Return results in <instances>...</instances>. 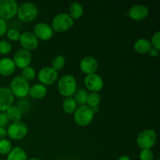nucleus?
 I'll return each mask as SVG.
<instances>
[{"label": "nucleus", "mask_w": 160, "mask_h": 160, "mask_svg": "<svg viewBox=\"0 0 160 160\" xmlns=\"http://www.w3.org/2000/svg\"><path fill=\"white\" fill-rule=\"evenodd\" d=\"M57 88L62 96L65 98L72 97L78 89V83L74 77L72 75H64L58 81Z\"/></svg>", "instance_id": "obj_1"}, {"label": "nucleus", "mask_w": 160, "mask_h": 160, "mask_svg": "<svg viewBox=\"0 0 160 160\" xmlns=\"http://www.w3.org/2000/svg\"><path fill=\"white\" fill-rule=\"evenodd\" d=\"M30 84L21 75L14 77L10 82L9 90L11 91L14 97L23 98L29 95Z\"/></svg>", "instance_id": "obj_2"}, {"label": "nucleus", "mask_w": 160, "mask_h": 160, "mask_svg": "<svg viewBox=\"0 0 160 160\" xmlns=\"http://www.w3.org/2000/svg\"><path fill=\"white\" fill-rule=\"evenodd\" d=\"M38 14V9L37 6L32 2H23L18 6L17 17L20 20L24 23H29L35 20Z\"/></svg>", "instance_id": "obj_3"}, {"label": "nucleus", "mask_w": 160, "mask_h": 160, "mask_svg": "<svg viewBox=\"0 0 160 160\" xmlns=\"http://www.w3.org/2000/svg\"><path fill=\"white\" fill-rule=\"evenodd\" d=\"M93 110L87 105L80 106L73 112V120L75 123L81 127H86L92 123L94 118Z\"/></svg>", "instance_id": "obj_4"}, {"label": "nucleus", "mask_w": 160, "mask_h": 160, "mask_svg": "<svg viewBox=\"0 0 160 160\" xmlns=\"http://www.w3.org/2000/svg\"><path fill=\"white\" fill-rule=\"evenodd\" d=\"M74 20L68 13L62 12L55 16L52 21V28L53 31L57 33H63L70 30L73 26Z\"/></svg>", "instance_id": "obj_5"}, {"label": "nucleus", "mask_w": 160, "mask_h": 160, "mask_svg": "<svg viewBox=\"0 0 160 160\" xmlns=\"http://www.w3.org/2000/svg\"><path fill=\"white\" fill-rule=\"evenodd\" d=\"M156 139L157 135L154 130L145 129L138 134L136 142L141 149H151L156 144Z\"/></svg>", "instance_id": "obj_6"}, {"label": "nucleus", "mask_w": 160, "mask_h": 160, "mask_svg": "<svg viewBox=\"0 0 160 160\" xmlns=\"http://www.w3.org/2000/svg\"><path fill=\"white\" fill-rule=\"evenodd\" d=\"M18 4L14 0H0V18L11 20L17 13Z\"/></svg>", "instance_id": "obj_7"}, {"label": "nucleus", "mask_w": 160, "mask_h": 160, "mask_svg": "<svg viewBox=\"0 0 160 160\" xmlns=\"http://www.w3.org/2000/svg\"><path fill=\"white\" fill-rule=\"evenodd\" d=\"M7 131V135L12 140L19 141L24 138L28 132V128L25 123L22 121L12 123L9 127Z\"/></svg>", "instance_id": "obj_8"}, {"label": "nucleus", "mask_w": 160, "mask_h": 160, "mask_svg": "<svg viewBox=\"0 0 160 160\" xmlns=\"http://www.w3.org/2000/svg\"><path fill=\"white\" fill-rule=\"evenodd\" d=\"M84 84L86 88L91 92L98 93L104 87V81L102 78L96 73L86 75L84 80Z\"/></svg>", "instance_id": "obj_9"}, {"label": "nucleus", "mask_w": 160, "mask_h": 160, "mask_svg": "<svg viewBox=\"0 0 160 160\" xmlns=\"http://www.w3.org/2000/svg\"><path fill=\"white\" fill-rule=\"evenodd\" d=\"M38 79L43 85H52L58 80V72L51 67H43L38 73Z\"/></svg>", "instance_id": "obj_10"}, {"label": "nucleus", "mask_w": 160, "mask_h": 160, "mask_svg": "<svg viewBox=\"0 0 160 160\" xmlns=\"http://www.w3.org/2000/svg\"><path fill=\"white\" fill-rule=\"evenodd\" d=\"M31 59H32V56H31V52L21 48L16 52L12 60L16 67L23 70L29 67L30 63L31 62Z\"/></svg>", "instance_id": "obj_11"}, {"label": "nucleus", "mask_w": 160, "mask_h": 160, "mask_svg": "<svg viewBox=\"0 0 160 160\" xmlns=\"http://www.w3.org/2000/svg\"><path fill=\"white\" fill-rule=\"evenodd\" d=\"M20 45L23 49L28 50L31 52L37 48L38 45V39L36 38L34 33L31 31H25L20 34V38L19 39Z\"/></svg>", "instance_id": "obj_12"}, {"label": "nucleus", "mask_w": 160, "mask_h": 160, "mask_svg": "<svg viewBox=\"0 0 160 160\" xmlns=\"http://www.w3.org/2000/svg\"><path fill=\"white\" fill-rule=\"evenodd\" d=\"M53 33L52 27L46 23H38L34 28V34L38 39L42 41L50 40L52 38Z\"/></svg>", "instance_id": "obj_13"}, {"label": "nucleus", "mask_w": 160, "mask_h": 160, "mask_svg": "<svg viewBox=\"0 0 160 160\" xmlns=\"http://www.w3.org/2000/svg\"><path fill=\"white\" fill-rule=\"evenodd\" d=\"M80 69L85 74L95 73L98 69V62L93 56H84L81 59L79 64Z\"/></svg>", "instance_id": "obj_14"}, {"label": "nucleus", "mask_w": 160, "mask_h": 160, "mask_svg": "<svg viewBox=\"0 0 160 160\" xmlns=\"http://www.w3.org/2000/svg\"><path fill=\"white\" fill-rule=\"evenodd\" d=\"M149 14V9L146 6L142 4L134 5L130 8L128 15L131 20L135 21H141L147 18Z\"/></svg>", "instance_id": "obj_15"}, {"label": "nucleus", "mask_w": 160, "mask_h": 160, "mask_svg": "<svg viewBox=\"0 0 160 160\" xmlns=\"http://www.w3.org/2000/svg\"><path fill=\"white\" fill-rule=\"evenodd\" d=\"M14 102V96L9 88L0 87V112H6Z\"/></svg>", "instance_id": "obj_16"}, {"label": "nucleus", "mask_w": 160, "mask_h": 160, "mask_svg": "<svg viewBox=\"0 0 160 160\" xmlns=\"http://www.w3.org/2000/svg\"><path fill=\"white\" fill-rule=\"evenodd\" d=\"M16 68L17 67L13 60L10 58H2L0 59V75L2 76H10L15 72Z\"/></svg>", "instance_id": "obj_17"}, {"label": "nucleus", "mask_w": 160, "mask_h": 160, "mask_svg": "<svg viewBox=\"0 0 160 160\" xmlns=\"http://www.w3.org/2000/svg\"><path fill=\"white\" fill-rule=\"evenodd\" d=\"M47 92H48V89L46 86L42 84H35L30 87L29 95L33 98L41 99L47 95Z\"/></svg>", "instance_id": "obj_18"}, {"label": "nucleus", "mask_w": 160, "mask_h": 160, "mask_svg": "<svg viewBox=\"0 0 160 160\" xmlns=\"http://www.w3.org/2000/svg\"><path fill=\"white\" fill-rule=\"evenodd\" d=\"M152 45L150 41L146 38H139L134 42V50L138 53L140 54H146L148 53L150 49L152 48Z\"/></svg>", "instance_id": "obj_19"}, {"label": "nucleus", "mask_w": 160, "mask_h": 160, "mask_svg": "<svg viewBox=\"0 0 160 160\" xmlns=\"http://www.w3.org/2000/svg\"><path fill=\"white\" fill-rule=\"evenodd\" d=\"M6 160H28V156L21 147H14L7 155Z\"/></svg>", "instance_id": "obj_20"}, {"label": "nucleus", "mask_w": 160, "mask_h": 160, "mask_svg": "<svg viewBox=\"0 0 160 160\" xmlns=\"http://www.w3.org/2000/svg\"><path fill=\"white\" fill-rule=\"evenodd\" d=\"M84 14V8L79 2H73L69 8V15L73 20H78Z\"/></svg>", "instance_id": "obj_21"}, {"label": "nucleus", "mask_w": 160, "mask_h": 160, "mask_svg": "<svg viewBox=\"0 0 160 160\" xmlns=\"http://www.w3.org/2000/svg\"><path fill=\"white\" fill-rule=\"evenodd\" d=\"M5 112H6L9 121H12V123L21 121L23 113H22L20 109L17 106H13L12 105Z\"/></svg>", "instance_id": "obj_22"}, {"label": "nucleus", "mask_w": 160, "mask_h": 160, "mask_svg": "<svg viewBox=\"0 0 160 160\" xmlns=\"http://www.w3.org/2000/svg\"><path fill=\"white\" fill-rule=\"evenodd\" d=\"M78 108V104L73 97H67L62 102V109L67 114H73Z\"/></svg>", "instance_id": "obj_23"}, {"label": "nucleus", "mask_w": 160, "mask_h": 160, "mask_svg": "<svg viewBox=\"0 0 160 160\" xmlns=\"http://www.w3.org/2000/svg\"><path fill=\"white\" fill-rule=\"evenodd\" d=\"M88 95V92L87 90H85L84 88H79L77 89V91L74 93V96L73 97L74 98V100L76 101L78 106H84L86 105V101H87Z\"/></svg>", "instance_id": "obj_24"}, {"label": "nucleus", "mask_w": 160, "mask_h": 160, "mask_svg": "<svg viewBox=\"0 0 160 160\" xmlns=\"http://www.w3.org/2000/svg\"><path fill=\"white\" fill-rule=\"evenodd\" d=\"M100 102H101V96H100L99 94L97 93V92L88 93L87 101H86V104L88 106L93 109V108L99 106Z\"/></svg>", "instance_id": "obj_25"}, {"label": "nucleus", "mask_w": 160, "mask_h": 160, "mask_svg": "<svg viewBox=\"0 0 160 160\" xmlns=\"http://www.w3.org/2000/svg\"><path fill=\"white\" fill-rule=\"evenodd\" d=\"M66 64V59L62 55H58L52 61V68L54 69L56 71L61 70Z\"/></svg>", "instance_id": "obj_26"}, {"label": "nucleus", "mask_w": 160, "mask_h": 160, "mask_svg": "<svg viewBox=\"0 0 160 160\" xmlns=\"http://www.w3.org/2000/svg\"><path fill=\"white\" fill-rule=\"evenodd\" d=\"M21 76L23 77L27 81L29 82V81H33V80L35 78L36 72L32 67H30L29 66V67H26V68L22 70Z\"/></svg>", "instance_id": "obj_27"}, {"label": "nucleus", "mask_w": 160, "mask_h": 160, "mask_svg": "<svg viewBox=\"0 0 160 160\" xmlns=\"http://www.w3.org/2000/svg\"><path fill=\"white\" fill-rule=\"evenodd\" d=\"M12 148V143L10 141L6 138L0 140V154L8 155Z\"/></svg>", "instance_id": "obj_28"}, {"label": "nucleus", "mask_w": 160, "mask_h": 160, "mask_svg": "<svg viewBox=\"0 0 160 160\" xmlns=\"http://www.w3.org/2000/svg\"><path fill=\"white\" fill-rule=\"evenodd\" d=\"M12 45L9 41L2 40L0 41V54L6 55L11 52Z\"/></svg>", "instance_id": "obj_29"}, {"label": "nucleus", "mask_w": 160, "mask_h": 160, "mask_svg": "<svg viewBox=\"0 0 160 160\" xmlns=\"http://www.w3.org/2000/svg\"><path fill=\"white\" fill-rule=\"evenodd\" d=\"M20 34H21L20 33V31H17V29H14V28H10L6 32L8 39L12 41V42H17V41H19L20 38Z\"/></svg>", "instance_id": "obj_30"}, {"label": "nucleus", "mask_w": 160, "mask_h": 160, "mask_svg": "<svg viewBox=\"0 0 160 160\" xmlns=\"http://www.w3.org/2000/svg\"><path fill=\"white\" fill-rule=\"evenodd\" d=\"M140 160H153L154 155L151 149H142L139 154Z\"/></svg>", "instance_id": "obj_31"}, {"label": "nucleus", "mask_w": 160, "mask_h": 160, "mask_svg": "<svg viewBox=\"0 0 160 160\" xmlns=\"http://www.w3.org/2000/svg\"><path fill=\"white\" fill-rule=\"evenodd\" d=\"M151 45L153 48H156V49H160V32L157 31L155 33L152 37L151 40Z\"/></svg>", "instance_id": "obj_32"}, {"label": "nucleus", "mask_w": 160, "mask_h": 160, "mask_svg": "<svg viewBox=\"0 0 160 160\" xmlns=\"http://www.w3.org/2000/svg\"><path fill=\"white\" fill-rule=\"evenodd\" d=\"M9 119L5 112H0V128H5L9 124Z\"/></svg>", "instance_id": "obj_33"}, {"label": "nucleus", "mask_w": 160, "mask_h": 160, "mask_svg": "<svg viewBox=\"0 0 160 160\" xmlns=\"http://www.w3.org/2000/svg\"><path fill=\"white\" fill-rule=\"evenodd\" d=\"M8 31V24L6 20L0 18V37L6 34Z\"/></svg>", "instance_id": "obj_34"}, {"label": "nucleus", "mask_w": 160, "mask_h": 160, "mask_svg": "<svg viewBox=\"0 0 160 160\" xmlns=\"http://www.w3.org/2000/svg\"><path fill=\"white\" fill-rule=\"evenodd\" d=\"M19 109H20V111L22 112V113L27 112L29 109V103L28 102H26L25 100H22L20 103H19V106H17Z\"/></svg>", "instance_id": "obj_35"}, {"label": "nucleus", "mask_w": 160, "mask_h": 160, "mask_svg": "<svg viewBox=\"0 0 160 160\" xmlns=\"http://www.w3.org/2000/svg\"><path fill=\"white\" fill-rule=\"evenodd\" d=\"M159 49H156V48H153L152 47V48L150 49V51L148 52V54L151 57H157L159 56Z\"/></svg>", "instance_id": "obj_36"}, {"label": "nucleus", "mask_w": 160, "mask_h": 160, "mask_svg": "<svg viewBox=\"0 0 160 160\" xmlns=\"http://www.w3.org/2000/svg\"><path fill=\"white\" fill-rule=\"evenodd\" d=\"M7 136V131L5 128H0V140L4 139Z\"/></svg>", "instance_id": "obj_37"}, {"label": "nucleus", "mask_w": 160, "mask_h": 160, "mask_svg": "<svg viewBox=\"0 0 160 160\" xmlns=\"http://www.w3.org/2000/svg\"><path fill=\"white\" fill-rule=\"evenodd\" d=\"M117 160H131V159H130L129 156H122Z\"/></svg>", "instance_id": "obj_38"}, {"label": "nucleus", "mask_w": 160, "mask_h": 160, "mask_svg": "<svg viewBox=\"0 0 160 160\" xmlns=\"http://www.w3.org/2000/svg\"><path fill=\"white\" fill-rule=\"evenodd\" d=\"M28 160H42V159H38V158H32V159H28Z\"/></svg>", "instance_id": "obj_39"}, {"label": "nucleus", "mask_w": 160, "mask_h": 160, "mask_svg": "<svg viewBox=\"0 0 160 160\" xmlns=\"http://www.w3.org/2000/svg\"><path fill=\"white\" fill-rule=\"evenodd\" d=\"M157 160H160V159H157Z\"/></svg>", "instance_id": "obj_40"}]
</instances>
